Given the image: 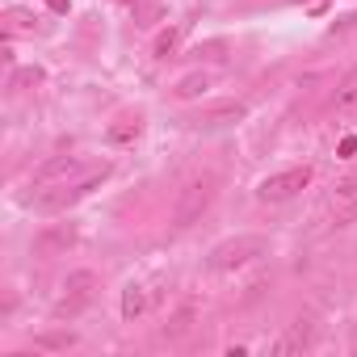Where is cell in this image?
Wrapping results in <instances>:
<instances>
[{
	"mask_svg": "<svg viewBox=\"0 0 357 357\" xmlns=\"http://www.w3.org/2000/svg\"><path fill=\"white\" fill-rule=\"evenodd\" d=\"M211 198H215V176H211V172L198 176V181H190V185L181 190V202H176V227H190V223L211 206Z\"/></svg>",
	"mask_w": 357,
	"mask_h": 357,
	"instance_id": "6da1fadb",
	"label": "cell"
},
{
	"mask_svg": "<svg viewBox=\"0 0 357 357\" xmlns=\"http://www.w3.org/2000/svg\"><path fill=\"white\" fill-rule=\"evenodd\" d=\"M93 290H97V273L93 269H76L68 282H63V303L55 307V315L63 319V315H76L89 298H93Z\"/></svg>",
	"mask_w": 357,
	"mask_h": 357,
	"instance_id": "7a4b0ae2",
	"label": "cell"
},
{
	"mask_svg": "<svg viewBox=\"0 0 357 357\" xmlns=\"http://www.w3.org/2000/svg\"><path fill=\"white\" fill-rule=\"evenodd\" d=\"M307 181H311V168H286V172L265 176V181H261V198H265V202H286V198H294Z\"/></svg>",
	"mask_w": 357,
	"mask_h": 357,
	"instance_id": "3957f363",
	"label": "cell"
},
{
	"mask_svg": "<svg viewBox=\"0 0 357 357\" xmlns=\"http://www.w3.org/2000/svg\"><path fill=\"white\" fill-rule=\"evenodd\" d=\"M261 248H265V244H261L257 236H240V240H227V244H219V248L211 252V269H236V265L252 261Z\"/></svg>",
	"mask_w": 357,
	"mask_h": 357,
	"instance_id": "277c9868",
	"label": "cell"
},
{
	"mask_svg": "<svg viewBox=\"0 0 357 357\" xmlns=\"http://www.w3.org/2000/svg\"><path fill=\"white\" fill-rule=\"evenodd\" d=\"M76 244V227L72 223H55V227H47L38 240H34V252L38 257H55V252H68Z\"/></svg>",
	"mask_w": 357,
	"mask_h": 357,
	"instance_id": "5b68a950",
	"label": "cell"
},
{
	"mask_svg": "<svg viewBox=\"0 0 357 357\" xmlns=\"http://www.w3.org/2000/svg\"><path fill=\"white\" fill-rule=\"evenodd\" d=\"M311 340H315V328H311L307 319H298V324L273 344V353H278V357H286V353H303V349H311Z\"/></svg>",
	"mask_w": 357,
	"mask_h": 357,
	"instance_id": "8992f818",
	"label": "cell"
},
{
	"mask_svg": "<svg viewBox=\"0 0 357 357\" xmlns=\"http://www.w3.org/2000/svg\"><path fill=\"white\" fill-rule=\"evenodd\" d=\"M76 168H80L76 155H55V160H47V164L34 172V181H55V176H68V172H76Z\"/></svg>",
	"mask_w": 357,
	"mask_h": 357,
	"instance_id": "52a82bcc",
	"label": "cell"
},
{
	"mask_svg": "<svg viewBox=\"0 0 357 357\" xmlns=\"http://www.w3.org/2000/svg\"><path fill=\"white\" fill-rule=\"evenodd\" d=\"M244 114H248L244 101H227V105H215V109L206 114V122H211V126H231V122H240Z\"/></svg>",
	"mask_w": 357,
	"mask_h": 357,
	"instance_id": "ba28073f",
	"label": "cell"
},
{
	"mask_svg": "<svg viewBox=\"0 0 357 357\" xmlns=\"http://www.w3.org/2000/svg\"><path fill=\"white\" fill-rule=\"evenodd\" d=\"M147 311V294H143V286H126L122 290V319H139Z\"/></svg>",
	"mask_w": 357,
	"mask_h": 357,
	"instance_id": "9c48e42d",
	"label": "cell"
},
{
	"mask_svg": "<svg viewBox=\"0 0 357 357\" xmlns=\"http://www.w3.org/2000/svg\"><path fill=\"white\" fill-rule=\"evenodd\" d=\"M206 72H190V76H181V84H176V97L181 101H190V97H202L206 93Z\"/></svg>",
	"mask_w": 357,
	"mask_h": 357,
	"instance_id": "30bf717a",
	"label": "cell"
},
{
	"mask_svg": "<svg viewBox=\"0 0 357 357\" xmlns=\"http://www.w3.org/2000/svg\"><path fill=\"white\" fill-rule=\"evenodd\" d=\"M76 344V332H47V336H34V349H72Z\"/></svg>",
	"mask_w": 357,
	"mask_h": 357,
	"instance_id": "8fae6325",
	"label": "cell"
},
{
	"mask_svg": "<svg viewBox=\"0 0 357 357\" xmlns=\"http://www.w3.org/2000/svg\"><path fill=\"white\" fill-rule=\"evenodd\" d=\"M353 101H357V76H349V80L340 84V93L332 97V105H336V109H349Z\"/></svg>",
	"mask_w": 357,
	"mask_h": 357,
	"instance_id": "7c38bea8",
	"label": "cell"
},
{
	"mask_svg": "<svg viewBox=\"0 0 357 357\" xmlns=\"http://www.w3.org/2000/svg\"><path fill=\"white\" fill-rule=\"evenodd\" d=\"M38 80H43V72H38V68H22V72L13 76V84H17V89H26V84H38Z\"/></svg>",
	"mask_w": 357,
	"mask_h": 357,
	"instance_id": "4fadbf2b",
	"label": "cell"
},
{
	"mask_svg": "<svg viewBox=\"0 0 357 357\" xmlns=\"http://www.w3.org/2000/svg\"><path fill=\"white\" fill-rule=\"evenodd\" d=\"M172 47H176V30H168V34H160V38H155V55H168Z\"/></svg>",
	"mask_w": 357,
	"mask_h": 357,
	"instance_id": "5bb4252c",
	"label": "cell"
},
{
	"mask_svg": "<svg viewBox=\"0 0 357 357\" xmlns=\"http://www.w3.org/2000/svg\"><path fill=\"white\" fill-rule=\"evenodd\" d=\"M122 5H139V0H122Z\"/></svg>",
	"mask_w": 357,
	"mask_h": 357,
	"instance_id": "9a60e30c",
	"label": "cell"
}]
</instances>
